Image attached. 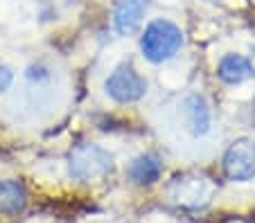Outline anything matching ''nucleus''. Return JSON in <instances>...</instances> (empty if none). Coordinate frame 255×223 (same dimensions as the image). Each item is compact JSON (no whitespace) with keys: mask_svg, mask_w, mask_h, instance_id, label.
<instances>
[{"mask_svg":"<svg viewBox=\"0 0 255 223\" xmlns=\"http://www.w3.org/2000/svg\"><path fill=\"white\" fill-rule=\"evenodd\" d=\"M147 7H149L147 0H120L116 11H113V25H116L118 34L122 36L135 34L140 25H142Z\"/></svg>","mask_w":255,"mask_h":223,"instance_id":"nucleus-6","label":"nucleus"},{"mask_svg":"<svg viewBox=\"0 0 255 223\" xmlns=\"http://www.w3.org/2000/svg\"><path fill=\"white\" fill-rule=\"evenodd\" d=\"M181 48H183V32L167 18L151 20L140 39V50H142L144 59H149L151 63L169 61L176 57Z\"/></svg>","mask_w":255,"mask_h":223,"instance_id":"nucleus-1","label":"nucleus"},{"mask_svg":"<svg viewBox=\"0 0 255 223\" xmlns=\"http://www.w3.org/2000/svg\"><path fill=\"white\" fill-rule=\"evenodd\" d=\"M217 74H219V79L224 83L237 86V83H244L249 79H253L255 68H253V63L246 57H242V54H226L219 61V66H217Z\"/></svg>","mask_w":255,"mask_h":223,"instance_id":"nucleus-8","label":"nucleus"},{"mask_svg":"<svg viewBox=\"0 0 255 223\" xmlns=\"http://www.w3.org/2000/svg\"><path fill=\"white\" fill-rule=\"evenodd\" d=\"M104 90L113 102L133 104V102H138V99L144 97V92H147V81H144L142 74L127 61V63H120V66L109 74V79H106V83H104Z\"/></svg>","mask_w":255,"mask_h":223,"instance_id":"nucleus-3","label":"nucleus"},{"mask_svg":"<svg viewBox=\"0 0 255 223\" xmlns=\"http://www.w3.org/2000/svg\"><path fill=\"white\" fill-rule=\"evenodd\" d=\"M163 174V162L151 153L138 155L129 165V178L135 185H154Z\"/></svg>","mask_w":255,"mask_h":223,"instance_id":"nucleus-10","label":"nucleus"},{"mask_svg":"<svg viewBox=\"0 0 255 223\" xmlns=\"http://www.w3.org/2000/svg\"><path fill=\"white\" fill-rule=\"evenodd\" d=\"M224 171L231 180L244 183L255 176V142L249 138H240L228 147L224 155Z\"/></svg>","mask_w":255,"mask_h":223,"instance_id":"nucleus-5","label":"nucleus"},{"mask_svg":"<svg viewBox=\"0 0 255 223\" xmlns=\"http://www.w3.org/2000/svg\"><path fill=\"white\" fill-rule=\"evenodd\" d=\"M27 205V189L20 180H0V214L18 217Z\"/></svg>","mask_w":255,"mask_h":223,"instance_id":"nucleus-9","label":"nucleus"},{"mask_svg":"<svg viewBox=\"0 0 255 223\" xmlns=\"http://www.w3.org/2000/svg\"><path fill=\"white\" fill-rule=\"evenodd\" d=\"M11 79H14L11 70H9V68H5V66H0V92L7 90V88L11 86Z\"/></svg>","mask_w":255,"mask_h":223,"instance_id":"nucleus-11","label":"nucleus"},{"mask_svg":"<svg viewBox=\"0 0 255 223\" xmlns=\"http://www.w3.org/2000/svg\"><path fill=\"white\" fill-rule=\"evenodd\" d=\"M113 169H116L113 155L100 145H77L68 155V171L79 183L102 180L113 174Z\"/></svg>","mask_w":255,"mask_h":223,"instance_id":"nucleus-2","label":"nucleus"},{"mask_svg":"<svg viewBox=\"0 0 255 223\" xmlns=\"http://www.w3.org/2000/svg\"><path fill=\"white\" fill-rule=\"evenodd\" d=\"M167 192L174 203L190 210H197V208H206L210 203L215 185L201 174H181V176H174Z\"/></svg>","mask_w":255,"mask_h":223,"instance_id":"nucleus-4","label":"nucleus"},{"mask_svg":"<svg viewBox=\"0 0 255 223\" xmlns=\"http://www.w3.org/2000/svg\"><path fill=\"white\" fill-rule=\"evenodd\" d=\"M183 115L188 131L192 136L201 138L210 131V108H208L206 99L201 95H188L183 99Z\"/></svg>","mask_w":255,"mask_h":223,"instance_id":"nucleus-7","label":"nucleus"}]
</instances>
